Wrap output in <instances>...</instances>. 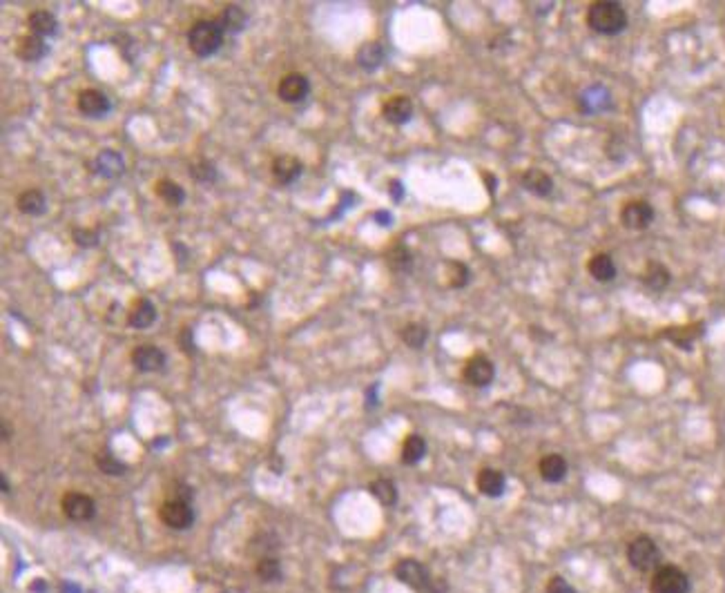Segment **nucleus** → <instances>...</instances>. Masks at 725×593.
Listing matches in <instances>:
<instances>
[{"instance_id":"nucleus-27","label":"nucleus","mask_w":725,"mask_h":593,"mask_svg":"<svg viewBox=\"0 0 725 593\" xmlns=\"http://www.w3.org/2000/svg\"><path fill=\"white\" fill-rule=\"evenodd\" d=\"M30 30L34 32V36H52L56 32V27H59V23H56V18L52 16L49 11H34L30 13Z\"/></svg>"},{"instance_id":"nucleus-17","label":"nucleus","mask_w":725,"mask_h":593,"mask_svg":"<svg viewBox=\"0 0 725 593\" xmlns=\"http://www.w3.org/2000/svg\"><path fill=\"white\" fill-rule=\"evenodd\" d=\"M609 92L603 88V85H594V88L585 90L580 96V107L585 114H599V112L609 107Z\"/></svg>"},{"instance_id":"nucleus-13","label":"nucleus","mask_w":725,"mask_h":593,"mask_svg":"<svg viewBox=\"0 0 725 593\" xmlns=\"http://www.w3.org/2000/svg\"><path fill=\"white\" fill-rule=\"evenodd\" d=\"M382 114L393 125H404L411 121V116H413V103H411L406 96H395V98H391V101L384 103Z\"/></svg>"},{"instance_id":"nucleus-36","label":"nucleus","mask_w":725,"mask_h":593,"mask_svg":"<svg viewBox=\"0 0 725 593\" xmlns=\"http://www.w3.org/2000/svg\"><path fill=\"white\" fill-rule=\"evenodd\" d=\"M190 174L199 183H212V181L217 179V167L212 165L210 161H196V163L190 165Z\"/></svg>"},{"instance_id":"nucleus-4","label":"nucleus","mask_w":725,"mask_h":593,"mask_svg":"<svg viewBox=\"0 0 725 593\" xmlns=\"http://www.w3.org/2000/svg\"><path fill=\"white\" fill-rule=\"evenodd\" d=\"M688 591H690V580L678 567L665 564V567H659L654 571L652 593H688Z\"/></svg>"},{"instance_id":"nucleus-2","label":"nucleus","mask_w":725,"mask_h":593,"mask_svg":"<svg viewBox=\"0 0 725 593\" xmlns=\"http://www.w3.org/2000/svg\"><path fill=\"white\" fill-rule=\"evenodd\" d=\"M221 42H223V30L217 20H196L192 25V30L188 32V45L196 56H201V59H208V56L215 54L221 47Z\"/></svg>"},{"instance_id":"nucleus-31","label":"nucleus","mask_w":725,"mask_h":593,"mask_svg":"<svg viewBox=\"0 0 725 593\" xmlns=\"http://www.w3.org/2000/svg\"><path fill=\"white\" fill-rule=\"evenodd\" d=\"M371 493L377 498V502L384 504V506H393L395 500H397V491H395L391 479H375V482L371 484Z\"/></svg>"},{"instance_id":"nucleus-22","label":"nucleus","mask_w":725,"mask_h":593,"mask_svg":"<svg viewBox=\"0 0 725 593\" xmlns=\"http://www.w3.org/2000/svg\"><path fill=\"white\" fill-rule=\"evenodd\" d=\"M540 475H543L545 482H551V484H556L560 482V479H565L567 475V462L556 455V453H551V455H545L543 460H540Z\"/></svg>"},{"instance_id":"nucleus-30","label":"nucleus","mask_w":725,"mask_h":593,"mask_svg":"<svg viewBox=\"0 0 725 593\" xmlns=\"http://www.w3.org/2000/svg\"><path fill=\"white\" fill-rule=\"evenodd\" d=\"M426 455V442L420 435H408L402 446V462L404 464H418Z\"/></svg>"},{"instance_id":"nucleus-18","label":"nucleus","mask_w":725,"mask_h":593,"mask_svg":"<svg viewBox=\"0 0 725 593\" xmlns=\"http://www.w3.org/2000/svg\"><path fill=\"white\" fill-rule=\"evenodd\" d=\"M505 486H507V479L500 471H495V469H482L478 473V489L480 493H485L487 498H497V496H502L505 493Z\"/></svg>"},{"instance_id":"nucleus-10","label":"nucleus","mask_w":725,"mask_h":593,"mask_svg":"<svg viewBox=\"0 0 725 593\" xmlns=\"http://www.w3.org/2000/svg\"><path fill=\"white\" fill-rule=\"evenodd\" d=\"M493 377H495V369H493V364L485 355L473 357L471 361L466 364V369H464V379L471 386H478V388L489 386L491 381H493Z\"/></svg>"},{"instance_id":"nucleus-12","label":"nucleus","mask_w":725,"mask_h":593,"mask_svg":"<svg viewBox=\"0 0 725 593\" xmlns=\"http://www.w3.org/2000/svg\"><path fill=\"white\" fill-rule=\"evenodd\" d=\"M132 361L138 371H143V373H156V371H161L163 366H165V355H163V350L161 348H156V346H138L134 348L132 352Z\"/></svg>"},{"instance_id":"nucleus-20","label":"nucleus","mask_w":725,"mask_h":593,"mask_svg":"<svg viewBox=\"0 0 725 593\" xmlns=\"http://www.w3.org/2000/svg\"><path fill=\"white\" fill-rule=\"evenodd\" d=\"M47 52H49L47 42L42 40L40 36H23V38L18 40V47H16L18 59L27 61V63H36V61H40Z\"/></svg>"},{"instance_id":"nucleus-11","label":"nucleus","mask_w":725,"mask_h":593,"mask_svg":"<svg viewBox=\"0 0 725 593\" xmlns=\"http://www.w3.org/2000/svg\"><path fill=\"white\" fill-rule=\"evenodd\" d=\"M63 511L69 520L85 522L94 517V500L83 493H67L63 498Z\"/></svg>"},{"instance_id":"nucleus-37","label":"nucleus","mask_w":725,"mask_h":593,"mask_svg":"<svg viewBox=\"0 0 725 593\" xmlns=\"http://www.w3.org/2000/svg\"><path fill=\"white\" fill-rule=\"evenodd\" d=\"M449 268H451V272H449V277H451V286H453V288H462V286H466V281H468V268H466L464 263H458V261H451Z\"/></svg>"},{"instance_id":"nucleus-8","label":"nucleus","mask_w":725,"mask_h":593,"mask_svg":"<svg viewBox=\"0 0 725 593\" xmlns=\"http://www.w3.org/2000/svg\"><path fill=\"white\" fill-rule=\"evenodd\" d=\"M277 94L283 103H300L310 94V83L304 74H286L279 83Z\"/></svg>"},{"instance_id":"nucleus-25","label":"nucleus","mask_w":725,"mask_h":593,"mask_svg":"<svg viewBox=\"0 0 725 593\" xmlns=\"http://www.w3.org/2000/svg\"><path fill=\"white\" fill-rule=\"evenodd\" d=\"M246 11L237 7V5H230V7H225L221 11V16H219V27L223 32H230V34H239L241 30L246 27Z\"/></svg>"},{"instance_id":"nucleus-33","label":"nucleus","mask_w":725,"mask_h":593,"mask_svg":"<svg viewBox=\"0 0 725 593\" xmlns=\"http://www.w3.org/2000/svg\"><path fill=\"white\" fill-rule=\"evenodd\" d=\"M96 466L107 475H123L125 473V464L119 462L114 455L110 453V450H101V453L96 455Z\"/></svg>"},{"instance_id":"nucleus-26","label":"nucleus","mask_w":725,"mask_h":593,"mask_svg":"<svg viewBox=\"0 0 725 593\" xmlns=\"http://www.w3.org/2000/svg\"><path fill=\"white\" fill-rule=\"evenodd\" d=\"M384 61V49L379 42H366V45L360 47L358 52V65L362 69H366V72H373V69H377Z\"/></svg>"},{"instance_id":"nucleus-21","label":"nucleus","mask_w":725,"mask_h":593,"mask_svg":"<svg viewBox=\"0 0 725 593\" xmlns=\"http://www.w3.org/2000/svg\"><path fill=\"white\" fill-rule=\"evenodd\" d=\"M587 270H589V275L596 281H603V284H605V281H611V279L616 277V263H614V259L609 257V254L599 252V254H594V257L589 259Z\"/></svg>"},{"instance_id":"nucleus-41","label":"nucleus","mask_w":725,"mask_h":593,"mask_svg":"<svg viewBox=\"0 0 725 593\" xmlns=\"http://www.w3.org/2000/svg\"><path fill=\"white\" fill-rule=\"evenodd\" d=\"M375 219H377L379 225H391V223H393V217L389 215V212H377Z\"/></svg>"},{"instance_id":"nucleus-7","label":"nucleus","mask_w":725,"mask_h":593,"mask_svg":"<svg viewBox=\"0 0 725 593\" xmlns=\"http://www.w3.org/2000/svg\"><path fill=\"white\" fill-rule=\"evenodd\" d=\"M395 575L397 580L413 587V589H424L429 587V571H426L424 564H420L418 560H400L395 564Z\"/></svg>"},{"instance_id":"nucleus-9","label":"nucleus","mask_w":725,"mask_h":593,"mask_svg":"<svg viewBox=\"0 0 725 593\" xmlns=\"http://www.w3.org/2000/svg\"><path fill=\"white\" fill-rule=\"evenodd\" d=\"M76 105L81 109V114L92 116V119L105 116L107 112L112 109L110 98L103 92H98V90H83L78 94V98H76Z\"/></svg>"},{"instance_id":"nucleus-16","label":"nucleus","mask_w":725,"mask_h":593,"mask_svg":"<svg viewBox=\"0 0 725 593\" xmlns=\"http://www.w3.org/2000/svg\"><path fill=\"white\" fill-rule=\"evenodd\" d=\"M154 321H156V308H154V304L150 299H138L132 306L130 315H127V323H130V326L136 328V330L150 328Z\"/></svg>"},{"instance_id":"nucleus-28","label":"nucleus","mask_w":725,"mask_h":593,"mask_svg":"<svg viewBox=\"0 0 725 593\" xmlns=\"http://www.w3.org/2000/svg\"><path fill=\"white\" fill-rule=\"evenodd\" d=\"M156 194H159L167 205H175V208H179L183 201H186V192H183V188L170 179H161L159 183H156Z\"/></svg>"},{"instance_id":"nucleus-23","label":"nucleus","mask_w":725,"mask_h":593,"mask_svg":"<svg viewBox=\"0 0 725 593\" xmlns=\"http://www.w3.org/2000/svg\"><path fill=\"white\" fill-rule=\"evenodd\" d=\"M18 210L23 215L40 217V215H45V210H47V199L38 190H27L18 196Z\"/></svg>"},{"instance_id":"nucleus-38","label":"nucleus","mask_w":725,"mask_h":593,"mask_svg":"<svg viewBox=\"0 0 725 593\" xmlns=\"http://www.w3.org/2000/svg\"><path fill=\"white\" fill-rule=\"evenodd\" d=\"M74 241H76V246H81V248H92V246H96L98 244V236H96V232L94 230H88V228H85V230H74Z\"/></svg>"},{"instance_id":"nucleus-14","label":"nucleus","mask_w":725,"mask_h":593,"mask_svg":"<svg viewBox=\"0 0 725 593\" xmlns=\"http://www.w3.org/2000/svg\"><path fill=\"white\" fill-rule=\"evenodd\" d=\"M94 172L96 174H101L105 179H117L125 172V163H123V157L119 152H112V150H103L101 154L96 157L94 161Z\"/></svg>"},{"instance_id":"nucleus-6","label":"nucleus","mask_w":725,"mask_h":593,"mask_svg":"<svg viewBox=\"0 0 725 593\" xmlns=\"http://www.w3.org/2000/svg\"><path fill=\"white\" fill-rule=\"evenodd\" d=\"M654 221V208L647 201H630L620 210V223L627 230H645Z\"/></svg>"},{"instance_id":"nucleus-5","label":"nucleus","mask_w":725,"mask_h":593,"mask_svg":"<svg viewBox=\"0 0 725 593\" xmlns=\"http://www.w3.org/2000/svg\"><path fill=\"white\" fill-rule=\"evenodd\" d=\"M159 517H161V522H163L165 527L177 529V531H183V529H190V527H192L194 513H192V506H190L186 500H167V502L161 506Z\"/></svg>"},{"instance_id":"nucleus-35","label":"nucleus","mask_w":725,"mask_h":593,"mask_svg":"<svg viewBox=\"0 0 725 593\" xmlns=\"http://www.w3.org/2000/svg\"><path fill=\"white\" fill-rule=\"evenodd\" d=\"M667 337L672 339V342L678 346V348H690L692 342L696 339V335H699V328H692V326H683V328H670L665 333Z\"/></svg>"},{"instance_id":"nucleus-24","label":"nucleus","mask_w":725,"mask_h":593,"mask_svg":"<svg viewBox=\"0 0 725 593\" xmlns=\"http://www.w3.org/2000/svg\"><path fill=\"white\" fill-rule=\"evenodd\" d=\"M670 270H667V268L663 265V263H659V261H649L647 263V268H645V275H643V281H645V286L649 288V290H656V292H661V290H665L667 288V284H670Z\"/></svg>"},{"instance_id":"nucleus-3","label":"nucleus","mask_w":725,"mask_h":593,"mask_svg":"<svg viewBox=\"0 0 725 593\" xmlns=\"http://www.w3.org/2000/svg\"><path fill=\"white\" fill-rule=\"evenodd\" d=\"M627 560L634 569L638 571H652L659 567L661 560V549L656 546L649 535H638L627 546Z\"/></svg>"},{"instance_id":"nucleus-34","label":"nucleus","mask_w":725,"mask_h":593,"mask_svg":"<svg viewBox=\"0 0 725 593\" xmlns=\"http://www.w3.org/2000/svg\"><path fill=\"white\" fill-rule=\"evenodd\" d=\"M257 575L261 577V580L266 582H275L281 577V567H279V562L275 558H261L257 562Z\"/></svg>"},{"instance_id":"nucleus-19","label":"nucleus","mask_w":725,"mask_h":593,"mask_svg":"<svg viewBox=\"0 0 725 593\" xmlns=\"http://www.w3.org/2000/svg\"><path fill=\"white\" fill-rule=\"evenodd\" d=\"M522 186L536 196H549L553 190V179L547 172H543V169L531 167L522 174Z\"/></svg>"},{"instance_id":"nucleus-43","label":"nucleus","mask_w":725,"mask_h":593,"mask_svg":"<svg viewBox=\"0 0 725 593\" xmlns=\"http://www.w3.org/2000/svg\"><path fill=\"white\" fill-rule=\"evenodd\" d=\"M0 479H3V493H7V491H9V484H7V477H5V475H0Z\"/></svg>"},{"instance_id":"nucleus-32","label":"nucleus","mask_w":725,"mask_h":593,"mask_svg":"<svg viewBox=\"0 0 725 593\" xmlns=\"http://www.w3.org/2000/svg\"><path fill=\"white\" fill-rule=\"evenodd\" d=\"M426 337H429V330H426V326H422V323H406L404 330H402V339H404V344L411 346V348H422L426 344Z\"/></svg>"},{"instance_id":"nucleus-1","label":"nucleus","mask_w":725,"mask_h":593,"mask_svg":"<svg viewBox=\"0 0 725 593\" xmlns=\"http://www.w3.org/2000/svg\"><path fill=\"white\" fill-rule=\"evenodd\" d=\"M587 25L599 34L614 36L627 27V13L618 3H594L587 9Z\"/></svg>"},{"instance_id":"nucleus-15","label":"nucleus","mask_w":725,"mask_h":593,"mask_svg":"<svg viewBox=\"0 0 725 593\" xmlns=\"http://www.w3.org/2000/svg\"><path fill=\"white\" fill-rule=\"evenodd\" d=\"M302 169H304L302 161L295 159V157H288V154H286V157L275 159V163H273V176L281 183V186H290L293 181H297V179L302 176Z\"/></svg>"},{"instance_id":"nucleus-42","label":"nucleus","mask_w":725,"mask_h":593,"mask_svg":"<svg viewBox=\"0 0 725 593\" xmlns=\"http://www.w3.org/2000/svg\"><path fill=\"white\" fill-rule=\"evenodd\" d=\"M485 181H487V188H489V192L493 194V192H495V176H491V174H485Z\"/></svg>"},{"instance_id":"nucleus-40","label":"nucleus","mask_w":725,"mask_h":593,"mask_svg":"<svg viewBox=\"0 0 725 593\" xmlns=\"http://www.w3.org/2000/svg\"><path fill=\"white\" fill-rule=\"evenodd\" d=\"M389 192L395 201H400L402 196H404V190H402V183L400 181H391V186H389Z\"/></svg>"},{"instance_id":"nucleus-29","label":"nucleus","mask_w":725,"mask_h":593,"mask_svg":"<svg viewBox=\"0 0 725 593\" xmlns=\"http://www.w3.org/2000/svg\"><path fill=\"white\" fill-rule=\"evenodd\" d=\"M387 261L391 265V270H395V272H408L411 268H413V254H411V250L406 246L400 244V246L391 248Z\"/></svg>"},{"instance_id":"nucleus-39","label":"nucleus","mask_w":725,"mask_h":593,"mask_svg":"<svg viewBox=\"0 0 725 593\" xmlns=\"http://www.w3.org/2000/svg\"><path fill=\"white\" fill-rule=\"evenodd\" d=\"M547 593H576V589L567 582L562 575H553L547 585Z\"/></svg>"}]
</instances>
